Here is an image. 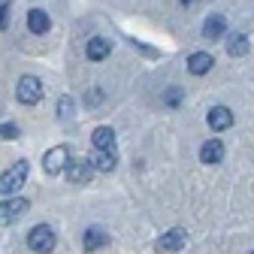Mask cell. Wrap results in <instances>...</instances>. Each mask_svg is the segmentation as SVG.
I'll use <instances>...</instances> for the list:
<instances>
[{
  "instance_id": "obj_2",
  "label": "cell",
  "mask_w": 254,
  "mask_h": 254,
  "mask_svg": "<svg viewBox=\"0 0 254 254\" xmlns=\"http://www.w3.org/2000/svg\"><path fill=\"white\" fill-rule=\"evenodd\" d=\"M27 248L30 251H37V254H49L55 248V233L49 224H37L34 230L27 233Z\"/></svg>"
},
{
  "instance_id": "obj_5",
  "label": "cell",
  "mask_w": 254,
  "mask_h": 254,
  "mask_svg": "<svg viewBox=\"0 0 254 254\" xmlns=\"http://www.w3.org/2000/svg\"><path fill=\"white\" fill-rule=\"evenodd\" d=\"M27 200L24 197H15L12 194V200H3L0 203V224H12V221H18L24 212H27Z\"/></svg>"
},
{
  "instance_id": "obj_7",
  "label": "cell",
  "mask_w": 254,
  "mask_h": 254,
  "mask_svg": "<svg viewBox=\"0 0 254 254\" xmlns=\"http://www.w3.org/2000/svg\"><path fill=\"white\" fill-rule=\"evenodd\" d=\"M91 164L88 161H70L67 167H64V176H67L73 185H88V179H91Z\"/></svg>"
},
{
  "instance_id": "obj_22",
  "label": "cell",
  "mask_w": 254,
  "mask_h": 254,
  "mask_svg": "<svg viewBox=\"0 0 254 254\" xmlns=\"http://www.w3.org/2000/svg\"><path fill=\"white\" fill-rule=\"evenodd\" d=\"M179 3H185V6H190V3H194V0H179Z\"/></svg>"
},
{
  "instance_id": "obj_13",
  "label": "cell",
  "mask_w": 254,
  "mask_h": 254,
  "mask_svg": "<svg viewBox=\"0 0 254 254\" xmlns=\"http://www.w3.org/2000/svg\"><path fill=\"white\" fill-rule=\"evenodd\" d=\"M85 52H88L91 61H103V58L112 52V43H109L106 37H94V40H88V49H85Z\"/></svg>"
},
{
  "instance_id": "obj_24",
  "label": "cell",
  "mask_w": 254,
  "mask_h": 254,
  "mask_svg": "<svg viewBox=\"0 0 254 254\" xmlns=\"http://www.w3.org/2000/svg\"><path fill=\"white\" fill-rule=\"evenodd\" d=\"M251 254H254V251H251Z\"/></svg>"
},
{
  "instance_id": "obj_17",
  "label": "cell",
  "mask_w": 254,
  "mask_h": 254,
  "mask_svg": "<svg viewBox=\"0 0 254 254\" xmlns=\"http://www.w3.org/2000/svg\"><path fill=\"white\" fill-rule=\"evenodd\" d=\"M109 242V236L100 230V227H91L88 233H85V251H97V248H103Z\"/></svg>"
},
{
  "instance_id": "obj_20",
  "label": "cell",
  "mask_w": 254,
  "mask_h": 254,
  "mask_svg": "<svg viewBox=\"0 0 254 254\" xmlns=\"http://www.w3.org/2000/svg\"><path fill=\"white\" fill-rule=\"evenodd\" d=\"M58 112H61V118H70V112H73V100H70V97H64L61 106H58Z\"/></svg>"
},
{
  "instance_id": "obj_19",
  "label": "cell",
  "mask_w": 254,
  "mask_h": 254,
  "mask_svg": "<svg viewBox=\"0 0 254 254\" xmlns=\"http://www.w3.org/2000/svg\"><path fill=\"white\" fill-rule=\"evenodd\" d=\"M15 136H18L15 124H0V139H15Z\"/></svg>"
},
{
  "instance_id": "obj_9",
  "label": "cell",
  "mask_w": 254,
  "mask_h": 254,
  "mask_svg": "<svg viewBox=\"0 0 254 254\" xmlns=\"http://www.w3.org/2000/svg\"><path fill=\"white\" fill-rule=\"evenodd\" d=\"M212 64H215V61H212L209 52H194V55L188 58V70L194 73V76H206V73L212 70Z\"/></svg>"
},
{
  "instance_id": "obj_6",
  "label": "cell",
  "mask_w": 254,
  "mask_h": 254,
  "mask_svg": "<svg viewBox=\"0 0 254 254\" xmlns=\"http://www.w3.org/2000/svg\"><path fill=\"white\" fill-rule=\"evenodd\" d=\"M185 242H188V233H185L182 227H176V230H170V233H164L161 239H157V251H164V254H173V251L185 248Z\"/></svg>"
},
{
  "instance_id": "obj_10",
  "label": "cell",
  "mask_w": 254,
  "mask_h": 254,
  "mask_svg": "<svg viewBox=\"0 0 254 254\" xmlns=\"http://www.w3.org/2000/svg\"><path fill=\"white\" fill-rule=\"evenodd\" d=\"M91 142H94L97 151H112L115 148V130H112V127H97L94 136H91Z\"/></svg>"
},
{
  "instance_id": "obj_11",
  "label": "cell",
  "mask_w": 254,
  "mask_h": 254,
  "mask_svg": "<svg viewBox=\"0 0 254 254\" xmlns=\"http://www.w3.org/2000/svg\"><path fill=\"white\" fill-rule=\"evenodd\" d=\"M221 157H224V145H221V139L203 142V148H200V161H203V164H218Z\"/></svg>"
},
{
  "instance_id": "obj_4",
  "label": "cell",
  "mask_w": 254,
  "mask_h": 254,
  "mask_svg": "<svg viewBox=\"0 0 254 254\" xmlns=\"http://www.w3.org/2000/svg\"><path fill=\"white\" fill-rule=\"evenodd\" d=\"M67 164H70V151L64 148V145L49 148V151H46V157H43V167H46V173H49V176L64 173V167H67Z\"/></svg>"
},
{
  "instance_id": "obj_18",
  "label": "cell",
  "mask_w": 254,
  "mask_h": 254,
  "mask_svg": "<svg viewBox=\"0 0 254 254\" xmlns=\"http://www.w3.org/2000/svg\"><path fill=\"white\" fill-rule=\"evenodd\" d=\"M182 97H185V91L173 85V88H170V91L164 94V103H167V106H179V103H182Z\"/></svg>"
},
{
  "instance_id": "obj_23",
  "label": "cell",
  "mask_w": 254,
  "mask_h": 254,
  "mask_svg": "<svg viewBox=\"0 0 254 254\" xmlns=\"http://www.w3.org/2000/svg\"><path fill=\"white\" fill-rule=\"evenodd\" d=\"M0 3H3V0H0Z\"/></svg>"
},
{
  "instance_id": "obj_3",
  "label": "cell",
  "mask_w": 254,
  "mask_h": 254,
  "mask_svg": "<svg viewBox=\"0 0 254 254\" xmlns=\"http://www.w3.org/2000/svg\"><path fill=\"white\" fill-rule=\"evenodd\" d=\"M15 94H18V100H21L24 106H34V103L43 100V82H40L37 76H21Z\"/></svg>"
},
{
  "instance_id": "obj_8",
  "label": "cell",
  "mask_w": 254,
  "mask_h": 254,
  "mask_svg": "<svg viewBox=\"0 0 254 254\" xmlns=\"http://www.w3.org/2000/svg\"><path fill=\"white\" fill-rule=\"evenodd\" d=\"M206 121H209L212 130H227V127H233V112L227 106H212L209 115H206Z\"/></svg>"
},
{
  "instance_id": "obj_21",
  "label": "cell",
  "mask_w": 254,
  "mask_h": 254,
  "mask_svg": "<svg viewBox=\"0 0 254 254\" xmlns=\"http://www.w3.org/2000/svg\"><path fill=\"white\" fill-rule=\"evenodd\" d=\"M6 24H9V9H6L3 3H0V30H3Z\"/></svg>"
},
{
  "instance_id": "obj_1",
  "label": "cell",
  "mask_w": 254,
  "mask_h": 254,
  "mask_svg": "<svg viewBox=\"0 0 254 254\" xmlns=\"http://www.w3.org/2000/svg\"><path fill=\"white\" fill-rule=\"evenodd\" d=\"M27 179V161H15L3 176H0V194H15Z\"/></svg>"
},
{
  "instance_id": "obj_14",
  "label": "cell",
  "mask_w": 254,
  "mask_h": 254,
  "mask_svg": "<svg viewBox=\"0 0 254 254\" xmlns=\"http://www.w3.org/2000/svg\"><path fill=\"white\" fill-rule=\"evenodd\" d=\"M49 15L43 12V9H30L27 12V27H30V34H46L49 30Z\"/></svg>"
},
{
  "instance_id": "obj_16",
  "label": "cell",
  "mask_w": 254,
  "mask_h": 254,
  "mask_svg": "<svg viewBox=\"0 0 254 254\" xmlns=\"http://www.w3.org/2000/svg\"><path fill=\"white\" fill-rule=\"evenodd\" d=\"M248 49H251V43H248L245 34H233L227 40V55L230 58H242V55H248Z\"/></svg>"
},
{
  "instance_id": "obj_15",
  "label": "cell",
  "mask_w": 254,
  "mask_h": 254,
  "mask_svg": "<svg viewBox=\"0 0 254 254\" xmlns=\"http://www.w3.org/2000/svg\"><path fill=\"white\" fill-rule=\"evenodd\" d=\"M88 164H91L94 170H100V173H112V170H115V151H97Z\"/></svg>"
},
{
  "instance_id": "obj_12",
  "label": "cell",
  "mask_w": 254,
  "mask_h": 254,
  "mask_svg": "<svg viewBox=\"0 0 254 254\" xmlns=\"http://www.w3.org/2000/svg\"><path fill=\"white\" fill-rule=\"evenodd\" d=\"M224 30H227L224 15H209L206 24H203V37L206 40H218V37H224Z\"/></svg>"
}]
</instances>
